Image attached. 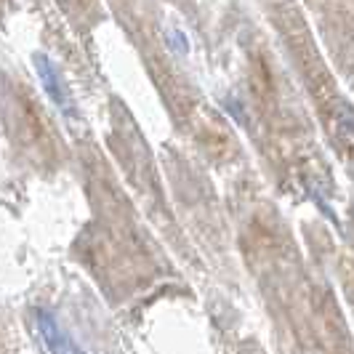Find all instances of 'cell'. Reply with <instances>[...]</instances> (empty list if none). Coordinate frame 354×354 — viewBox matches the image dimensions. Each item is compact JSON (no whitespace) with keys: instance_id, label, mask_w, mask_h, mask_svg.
Returning a JSON list of instances; mask_svg holds the SVG:
<instances>
[{"instance_id":"obj_1","label":"cell","mask_w":354,"mask_h":354,"mask_svg":"<svg viewBox=\"0 0 354 354\" xmlns=\"http://www.w3.org/2000/svg\"><path fill=\"white\" fill-rule=\"evenodd\" d=\"M32 322L43 346L48 349V354H86V349H80V344L56 322L51 312L46 309H35L32 312Z\"/></svg>"},{"instance_id":"obj_2","label":"cell","mask_w":354,"mask_h":354,"mask_svg":"<svg viewBox=\"0 0 354 354\" xmlns=\"http://www.w3.org/2000/svg\"><path fill=\"white\" fill-rule=\"evenodd\" d=\"M32 64H35L37 77H40V83H43V91L48 93V99L59 106V112L72 115V112H75V106H72V96H70V91H67V86H64V80H62L59 70L53 67L51 59H48L46 53H35Z\"/></svg>"}]
</instances>
